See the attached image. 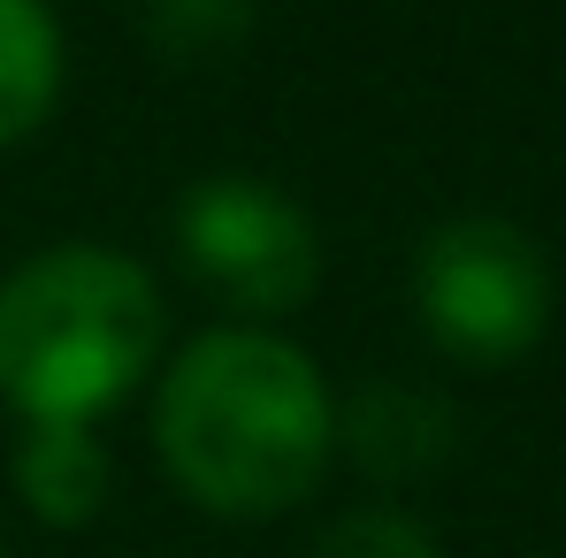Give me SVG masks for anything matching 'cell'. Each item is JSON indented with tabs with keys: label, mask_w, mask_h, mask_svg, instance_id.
Listing matches in <instances>:
<instances>
[{
	"label": "cell",
	"mask_w": 566,
	"mask_h": 558,
	"mask_svg": "<svg viewBox=\"0 0 566 558\" xmlns=\"http://www.w3.org/2000/svg\"><path fill=\"white\" fill-rule=\"evenodd\" d=\"M161 474L214 520H283L337 460V398L322 368L253 322L191 337L154 390Z\"/></svg>",
	"instance_id": "cell-1"
},
{
	"label": "cell",
	"mask_w": 566,
	"mask_h": 558,
	"mask_svg": "<svg viewBox=\"0 0 566 558\" xmlns=\"http://www.w3.org/2000/svg\"><path fill=\"white\" fill-rule=\"evenodd\" d=\"M161 291L130 253L46 245L0 283V398L23 421L115 413L161 360Z\"/></svg>",
	"instance_id": "cell-2"
},
{
	"label": "cell",
	"mask_w": 566,
	"mask_h": 558,
	"mask_svg": "<svg viewBox=\"0 0 566 558\" xmlns=\"http://www.w3.org/2000/svg\"><path fill=\"white\" fill-rule=\"evenodd\" d=\"M413 322L460 368H513L552 329V261L505 214H452L413 253Z\"/></svg>",
	"instance_id": "cell-3"
},
{
	"label": "cell",
	"mask_w": 566,
	"mask_h": 558,
	"mask_svg": "<svg viewBox=\"0 0 566 558\" xmlns=\"http://www.w3.org/2000/svg\"><path fill=\"white\" fill-rule=\"evenodd\" d=\"M177 261L214 306H230L238 322L261 329V322L314 298L322 238H314V214L291 191L222 169V177H199L177 199Z\"/></svg>",
	"instance_id": "cell-4"
},
{
	"label": "cell",
	"mask_w": 566,
	"mask_h": 558,
	"mask_svg": "<svg viewBox=\"0 0 566 558\" xmlns=\"http://www.w3.org/2000/svg\"><path fill=\"white\" fill-rule=\"evenodd\" d=\"M337 452L360 466L376 489H413V482H437L452 466V452H460V413H452L444 390L406 382V375H382V382H360L337 406Z\"/></svg>",
	"instance_id": "cell-5"
},
{
	"label": "cell",
	"mask_w": 566,
	"mask_h": 558,
	"mask_svg": "<svg viewBox=\"0 0 566 558\" xmlns=\"http://www.w3.org/2000/svg\"><path fill=\"white\" fill-rule=\"evenodd\" d=\"M115 489V460L85 421H23L15 444V497L39 528H93Z\"/></svg>",
	"instance_id": "cell-6"
},
{
	"label": "cell",
	"mask_w": 566,
	"mask_h": 558,
	"mask_svg": "<svg viewBox=\"0 0 566 558\" xmlns=\"http://www.w3.org/2000/svg\"><path fill=\"white\" fill-rule=\"evenodd\" d=\"M62 23L46 0H0V154L23 146L62 99Z\"/></svg>",
	"instance_id": "cell-7"
},
{
	"label": "cell",
	"mask_w": 566,
	"mask_h": 558,
	"mask_svg": "<svg viewBox=\"0 0 566 558\" xmlns=\"http://www.w3.org/2000/svg\"><path fill=\"white\" fill-rule=\"evenodd\" d=\"M261 0H138V23L161 62H222L253 31Z\"/></svg>",
	"instance_id": "cell-8"
},
{
	"label": "cell",
	"mask_w": 566,
	"mask_h": 558,
	"mask_svg": "<svg viewBox=\"0 0 566 558\" xmlns=\"http://www.w3.org/2000/svg\"><path fill=\"white\" fill-rule=\"evenodd\" d=\"M306 558H444L437 544V528L421 520V513H406V505H353V513H337L322 536H314V551Z\"/></svg>",
	"instance_id": "cell-9"
}]
</instances>
